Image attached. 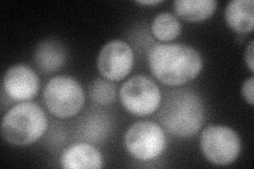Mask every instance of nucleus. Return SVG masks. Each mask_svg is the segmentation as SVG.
<instances>
[{"instance_id":"nucleus-6","label":"nucleus","mask_w":254,"mask_h":169,"mask_svg":"<svg viewBox=\"0 0 254 169\" xmlns=\"http://www.w3.org/2000/svg\"><path fill=\"white\" fill-rule=\"evenodd\" d=\"M200 149L210 163L217 166L232 164L242 150L240 135L225 125H210L200 135Z\"/></svg>"},{"instance_id":"nucleus-8","label":"nucleus","mask_w":254,"mask_h":169,"mask_svg":"<svg viewBox=\"0 0 254 169\" xmlns=\"http://www.w3.org/2000/svg\"><path fill=\"white\" fill-rule=\"evenodd\" d=\"M134 55L131 47L124 40L114 39L102 48L98 56L100 74L110 82H119L130 73Z\"/></svg>"},{"instance_id":"nucleus-17","label":"nucleus","mask_w":254,"mask_h":169,"mask_svg":"<svg viewBox=\"0 0 254 169\" xmlns=\"http://www.w3.org/2000/svg\"><path fill=\"white\" fill-rule=\"evenodd\" d=\"M253 44H254V42H253V40H251L249 46L247 47V50H246V54H245L246 65L248 66L251 73H253V71H254V59H253L254 48H253Z\"/></svg>"},{"instance_id":"nucleus-14","label":"nucleus","mask_w":254,"mask_h":169,"mask_svg":"<svg viewBox=\"0 0 254 169\" xmlns=\"http://www.w3.org/2000/svg\"><path fill=\"white\" fill-rule=\"evenodd\" d=\"M153 35L160 42H172L181 33L178 17L169 12L158 14L152 22Z\"/></svg>"},{"instance_id":"nucleus-13","label":"nucleus","mask_w":254,"mask_h":169,"mask_svg":"<svg viewBox=\"0 0 254 169\" xmlns=\"http://www.w3.org/2000/svg\"><path fill=\"white\" fill-rule=\"evenodd\" d=\"M215 0H176L174 11L181 19L198 22L209 19L216 11Z\"/></svg>"},{"instance_id":"nucleus-11","label":"nucleus","mask_w":254,"mask_h":169,"mask_svg":"<svg viewBox=\"0 0 254 169\" xmlns=\"http://www.w3.org/2000/svg\"><path fill=\"white\" fill-rule=\"evenodd\" d=\"M66 50L55 39H46L36 47L34 61L38 69L45 74H51L59 71L66 61Z\"/></svg>"},{"instance_id":"nucleus-16","label":"nucleus","mask_w":254,"mask_h":169,"mask_svg":"<svg viewBox=\"0 0 254 169\" xmlns=\"http://www.w3.org/2000/svg\"><path fill=\"white\" fill-rule=\"evenodd\" d=\"M242 94L244 100L247 102L250 106L254 105V78L253 76L245 80L242 87Z\"/></svg>"},{"instance_id":"nucleus-18","label":"nucleus","mask_w":254,"mask_h":169,"mask_svg":"<svg viewBox=\"0 0 254 169\" xmlns=\"http://www.w3.org/2000/svg\"><path fill=\"white\" fill-rule=\"evenodd\" d=\"M162 2H163L162 0H148V1L147 0H144V1H137V3L141 5H156Z\"/></svg>"},{"instance_id":"nucleus-3","label":"nucleus","mask_w":254,"mask_h":169,"mask_svg":"<svg viewBox=\"0 0 254 169\" xmlns=\"http://www.w3.org/2000/svg\"><path fill=\"white\" fill-rule=\"evenodd\" d=\"M48 117L39 105L22 102L3 115L1 122L2 138L14 146H29L46 133Z\"/></svg>"},{"instance_id":"nucleus-10","label":"nucleus","mask_w":254,"mask_h":169,"mask_svg":"<svg viewBox=\"0 0 254 169\" xmlns=\"http://www.w3.org/2000/svg\"><path fill=\"white\" fill-rule=\"evenodd\" d=\"M61 165L65 169H99L104 166V160L92 145L77 143L63 152Z\"/></svg>"},{"instance_id":"nucleus-7","label":"nucleus","mask_w":254,"mask_h":169,"mask_svg":"<svg viewBox=\"0 0 254 169\" xmlns=\"http://www.w3.org/2000/svg\"><path fill=\"white\" fill-rule=\"evenodd\" d=\"M120 101L127 112L137 116H146L160 107L162 95L152 78L136 75L122 85Z\"/></svg>"},{"instance_id":"nucleus-9","label":"nucleus","mask_w":254,"mask_h":169,"mask_svg":"<svg viewBox=\"0 0 254 169\" xmlns=\"http://www.w3.org/2000/svg\"><path fill=\"white\" fill-rule=\"evenodd\" d=\"M39 90V78L29 66L18 63L10 67L3 76V91L15 102L33 100Z\"/></svg>"},{"instance_id":"nucleus-5","label":"nucleus","mask_w":254,"mask_h":169,"mask_svg":"<svg viewBox=\"0 0 254 169\" xmlns=\"http://www.w3.org/2000/svg\"><path fill=\"white\" fill-rule=\"evenodd\" d=\"M125 149L133 159L149 162L160 157L166 147L163 128L152 120L133 123L124 135Z\"/></svg>"},{"instance_id":"nucleus-2","label":"nucleus","mask_w":254,"mask_h":169,"mask_svg":"<svg viewBox=\"0 0 254 169\" xmlns=\"http://www.w3.org/2000/svg\"><path fill=\"white\" fill-rule=\"evenodd\" d=\"M160 105L159 122L166 131L177 138H192L204 123L202 100L193 90L176 89L166 92Z\"/></svg>"},{"instance_id":"nucleus-12","label":"nucleus","mask_w":254,"mask_h":169,"mask_svg":"<svg viewBox=\"0 0 254 169\" xmlns=\"http://www.w3.org/2000/svg\"><path fill=\"white\" fill-rule=\"evenodd\" d=\"M225 18L228 26L236 33H251L254 28V2L253 0H233L225 10Z\"/></svg>"},{"instance_id":"nucleus-15","label":"nucleus","mask_w":254,"mask_h":169,"mask_svg":"<svg viewBox=\"0 0 254 169\" xmlns=\"http://www.w3.org/2000/svg\"><path fill=\"white\" fill-rule=\"evenodd\" d=\"M90 99L101 106L113 104L117 98V88L108 79L97 78L89 86Z\"/></svg>"},{"instance_id":"nucleus-1","label":"nucleus","mask_w":254,"mask_h":169,"mask_svg":"<svg viewBox=\"0 0 254 169\" xmlns=\"http://www.w3.org/2000/svg\"><path fill=\"white\" fill-rule=\"evenodd\" d=\"M148 66L162 84L177 87L195 79L202 69V57L195 48L180 44H159L148 51Z\"/></svg>"},{"instance_id":"nucleus-4","label":"nucleus","mask_w":254,"mask_h":169,"mask_svg":"<svg viewBox=\"0 0 254 169\" xmlns=\"http://www.w3.org/2000/svg\"><path fill=\"white\" fill-rule=\"evenodd\" d=\"M44 102L52 115L69 118L83 109L85 93L82 86L72 77L55 76L45 86Z\"/></svg>"}]
</instances>
